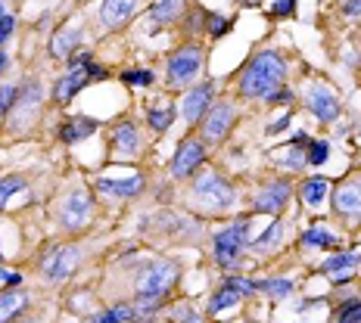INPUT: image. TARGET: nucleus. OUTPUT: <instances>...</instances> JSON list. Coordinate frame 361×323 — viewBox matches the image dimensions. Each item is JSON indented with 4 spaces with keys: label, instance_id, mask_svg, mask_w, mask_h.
Instances as JSON below:
<instances>
[{
    "label": "nucleus",
    "instance_id": "9b49d317",
    "mask_svg": "<svg viewBox=\"0 0 361 323\" xmlns=\"http://www.w3.org/2000/svg\"><path fill=\"white\" fill-rule=\"evenodd\" d=\"M334 205L340 215H361V177H349L336 186L334 193Z\"/></svg>",
    "mask_w": 361,
    "mask_h": 323
},
{
    "label": "nucleus",
    "instance_id": "c9c22d12",
    "mask_svg": "<svg viewBox=\"0 0 361 323\" xmlns=\"http://www.w3.org/2000/svg\"><path fill=\"white\" fill-rule=\"evenodd\" d=\"M122 81H125V84H140V87H147V84H153V75H149V72H125Z\"/></svg>",
    "mask_w": 361,
    "mask_h": 323
},
{
    "label": "nucleus",
    "instance_id": "de8ad7c7",
    "mask_svg": "<svg viewBox=\"0 0 361 323\" xmlns=\"http://www.w3.org/2000/svg\"><path fill=\"white\" fill-rule=\"evenodd\" d=\"M25 323H32V320H25Z\"/></svg>",
    "mask_w": 361,
    "mask_h": 323
},
{
    "label": "nucleus",
    "instance_id": "5701e85b",
    "mask_svg": "<svg viewBox=\"0 0 361 323\" xmlns=\"http://www.w3.org/2000/svg\"><path fill=\"white\" fill-rule=\"evenodd\" d=\"M327 186H330V184H327L324 177H312V180H305L302 190H299V193H302V202H308V205H318V202L327 196Z\"/></svg>",
    "mask_w": 361,
    "mask_h": 323
},
{
    "label": "nucleus",
    "instance_id": "ea45409f",
    "mask_svg": "<svg viewBox=\"0 0 361 323\" xmlns=\"http://www.w3.org/2000/svg\"><path fill=\"white\" fill-rule=\"evenodd\" d=\"M343 13L345 16H361V0H345Z\"/></svg>",
    "mask_w": 361,
    "mask_h": 323
},
{
    "label": "nucleus",
    "instance_id": "ddd939ff",
    "mask_svg": "<svg viewBox=\"0 0 361 323\" xmlns=\"http://www.w3.org/2000/svg\"><path fill=\"white\" fill-rule=\"evenodd\" d=\"M212 94H215V87L209 84V81L206 84H200V87H193V90H187L184 106H180L187 122H197L202 112H209V106H212Z\"/></svg>",
    "mask_w": 361,
    "mask_h": 323
},
{
    "label": "nucleus",
    "instance_id": "393cba45",
    "mask_svg": "<svg viewBox=\"0 0 361 323\" xmlns=\"http://www.w3.org/2000/svg\"><path fill=\"white\" fill-rule=\"evenodd\" d=\"M334 243H336V236L324 227H312V230H305V236H302V246H321V249H330Z\"/></svg>",
    "mask_w": 361,
    "mask_h": 323
},
{
    "label": "nucleus",
    "instance_id": "79ce46f5",
    "mask_svg": "<svg viewBox=\"0 0 361 323\" xmlns=\"http://www.w3.org/2000/svg\"><path fill=\"white\" fill-rule=\"evenodd\" d=\"M0 280H4V283H10V286H19V280H22V277H19V274H6V270L0 267Z\"/></svg>",
    "mask_w": 361,
    "mask_h": 323
},
{
    "label": "nucleus",
    "instance_id": "37998d69",
    "mask_svg": "<svg viewBox=\"0 0 361 323\" xmlns=\"http://www.w3.org/2000/svg\"><path fill=\"white\" fill-rule=\"evenodd\" d=\"M6 65H10V59H6L4 53H0V72H4V69H6Z\"/></svg>",
    "mask_w": 361,
    "mask_h": 323
},
{
    "label": "nucleus",
    "instance_id": "7c9ffc66",
    "mask_svg": "<svg viewBox=\"0 0 361 323\" xmlns=\"http://www.w3.org/2000/svg\"><path fill=\"white\" fill-rule=\"evenodd\" d=\"M224 286L234 289L237 296H252V292H259V283L243 280V277H228V280H224Z\"/></svg>",
    "mask_w": 361,
    "mask_h": 323
},
{
    "label": "nucleus",
    "instance_id": "4468645a",
    "mask_svg": "<svg viewBox=\"0 0 361 323\" xmlns=\"http://www.w3.org/2000/svg\"><path fill=\"white\" fill-rule=\"evenodd\" d=\"M137 10V0H103L100 6V22L106 28H118L122 22L131 19V13Z\"/></svg>",
    "mask_w": 361,
    "mask_h": 323
},
{
    "label": "nucleus",
    "instance_id": "0eeeda50",
    "mask_svg": "<svg viewBox=\"0 0 361 323\" xmlns=\"http://www.w3.org/2000/svg\"><path fill=\"white\" fill-rule=\"evenodd\" d=\"M90 212H94L90 193L87 190H72L69 196L63 199V205H59V221H63L69 230H78L90 221Z\"/></svg>",
    "mask_w": 361,
    "mask_h": 323
},
{
    "label": "nucleus",
    "instance_id": "2eb2a0df",
    "mask_svg": "<svg viewBox=\"0 0 361 323\" xmlns=\"http://www.w3.org/2000/svg\"><path fill=\"white\" fill-rule=\"evenodd\" d=\"M97 186H100V193H106V196H118V199H128V196H137L140 186H144V177H128V180H112V177H100L97 180Z\"/></svg>",
    "mask_w": 361,
    "mask_h": 323
},
{
    "label": "nucleus",
    "instance_id": "aec40b11",
    "mask_svg": "<svg viewBox=\"0 0 361 323\" xmlns=\"http://www.w3.org/2000/svg\"><path fill=\"white\" fill-rule=\"evenodd\" d=\"M180 13H184V0H159V4L149 10V19L156 25H165V22H175Z\"/></svg>",
    "mask_w": 361,
    "mask_h": 323
},
{
    "label": "nucleus",
    "instance_id": "2f4dec72",
    "mask_svg": "<svg viewBox=\"0 0 361 323\" xmlns=\"http://www.w3.org/2000/svg\"><path fill=\"white\" fill-rule=\"evenodd\" d=\"M16 96H19V90H16V87H10V84H4V87H0V122H4V115L13 109V103H16Z\"/></svg>",
    "mask_w": 361,
    "mask_h": 323
},
{
    "label": "nucleus",
    "instance_id": "b1692460",
    "mask_svg": "<svg viewBox=\"0 0 361 323\" xmlns=\"http://www.w3.org/2000/svg\"><path fill=\"white\" fill-rule=\"evenodd\" d=\"M25 190V177H19V175H10V177H4L0 180V208L6 205L16 193H22Z\"/></svg>",
    "mask_w": 361,
    "mask_h": 323
},
{
    "label": "nucleus",
    "instance_id": "a18cd8bd",
    "mask_svg": "<svg viewBox=\"0 0 361 323\" xmlns=\"http://www.w3.org/2000/svg\"><path fill=\"white\" fill-rule=\"evenodd\" d=\"M243 4H255V0H243Z\"/></svg>",
    "mask_w": 361,
    "mask_h": 323
},
{
    "label": "nucleus",
    "instance_id": "423d86ee",
    "mask_svg": "<svg viewBox=\"0 0 361 323\" xmlns=\"http://www.w3.org/2000/svg\"><path fill=\"white\" fill-rule=\"evenodd\" d=\"M202 65V50L197 47V44H187V47H180L175 56H171L169 63V87L180 90L187 84V81L193 78V75L200 72Z\"/></svg>",
    "mask_w": 361,
    "mask_h": 323
},
{
    "label": "nucleus",
    "instance_id": "6ab92c4d",
    "mask_svg": "<svg viewBox=\"0 0 361 323\" xmlns=\"http://www.w3.org/2000/svg\"><path fill=\"white\" fill-rule=\"evenodd\" d=\"M112 146H116L118 153H125V156L137 153V149H140L137 127H134V125H118V127H116V134H112Z\"/></svg>",
    "mask_w": 361,
    "mask_h": 323
},
{
    "label": "nucleus",
    "instance_id": "412c9836",
    "mask_svg": "<svg viewBox=\"0 0 361 323\" xmlns=\"http://www.w3.org/2000/svg\"><path fill=\"white\" fill-rule=\"evenodd\" d=\"M361 261L358 252H340V255H330L324 261V270L327 274H345V270H355Z\"/></svg>",
    "mask_w": 361,
    "mask_h": 323
},
{
    "label": "nucleus",
    "instance_id": "20e7f679",
    "mask_svg": "<svg viewBox=\"0 0 361 323\" xmlns=\"http://www.w3.org/2000/svg\"><path fill=\"white\" fill-rule=\"evenodd\" d=\"M246 230H250V221H246V217H240V221H234L231 227H224L221 234L215 236V258H218V265H224V267L240 265V249H243V243H246Z\"/></svg>",
    "mask_w": 361,
    "mask_h": 323
},
{
    "label": "nucleus",
    "instance_id": "6e6552de",
    "mask_svg": "<svg viewBox=\"0 0 361 323\" xmlns=\"http://www.w3.org/2000/svg\"><path fill=\"white\" fill-rule=\"evenodd\" d=\"M231 125H234V106H231V100H218L215 106L206 112L202 137H206L209 144H218V140L231 131Z\"/></svg>",
    "mask_w": 361,
    "mask_h": 323
},
{
    "label": "nucleus",
    "instance_id": "f3484780",
    "mask_svg": "<svg viewBox=\"0 0 361 323\" xmlns=\"http://www.w3.org/2000/svg\"><path fill=\"white\" fill-rule=\"evenodd\" d=\"M87 78H90V75H87V69H72V72L66 75V78H63V81H59V84H56L54 96H56L59 103H69L72 96L78 94V90L85 87V84H87Z\"/></svg>",
    "mask_w": 361,
    "mask_h": 323
},
{
    "label": "nucleus",
    "instance_id": "4c0bfd02",
    "mask_svg": "<svg viewBox=\"0 0 361 323\" xmlns=\"http://www.w3.org/2000/svg\"><path fill=\"white\" fill-rule=\"evenodd\" d=\"M293 10H296V0H274L277 16H293Z\"/></svg>",
    "mask_w": 361,
    "mask_h": 323
},
{
    "label": "nucleus",
    "instance_id": "49530a36",
    "mask_svg": "<svg viewBox=\"0 0 361 323\" xmlns=\"http://www.w3.org/2000/svg\"><path fill=\"white\" fill-rule=\"evenodd\" d=\"M0 258H4V252H0Z\"/></svg>",
    "mask_w": 361,
    "mask_h": 323
},
{
    "label": "nucleus",
    "instance_id": "bb28decb",
    "mask_svg": "<svg viewBox=\"0 0 361 323\" xmlns=\"http://www.w3.org/2000/svg\"><path fill=\"white\" fill-rule=\"evenodd\" d=\"M137 317V311H134V305H116L112 311H106L97 323H128Z\"/></svg>",
    "mask_w": 361,
    "mask_h": 323
},
{
    "label": "nucleus",
    "instance_id": "f03ea898",
    "mask_svg": "<svg viewBox=\"0 0 361 323\" xmlns=\"http://www.w3.org/2000/svg\"><path fill=\"white\" fill-rule=\"evenodd\" d=\"M178 280V265L175 261H165V258H156L137 274V296L144 298H162L165 292L175 286Z\"/></svg>",
    "mask_w": 361,
    "mask_h": 323
},
{
    "label": "nucleus",
    "instance_id": "f8f14e48",
    "mask_svg": "<svg viewBox=\"0 0 361 323\" xmlns=\"http://www.w3.org/2000/svg\"><path fill=\"white\" fill-rule=\"evenodd\" d=\"M287 199H290V184H287V180H274V184H268L265 190L255 196V212L277 215Z\"/></svg>",
    "mask_w": 361,
    "mask_h": 323
},
{
    "label": "nucleus",
    "instance_id": "a211bd4d",
    "mask_svg": "<svg viewBox=\"0 0 361 323\" xmlns=\"http://www.w3.org/2000/svg\"><path fill=\"white\" fill-rule=\"evenodd\" d=\"M94 131H97V122H90V118H69V122L59 127V137H63L66 144H75V140L90 137Z\"/></svg>",
    "mask_w": 361,
    "mask_h": 323
},
{
    "label": "nucleus",
    "instance_id": "4be33fe9",
    "mask_svg": "<svg viewBox=\"0 0 361 323\" xmlns=\"http://www.w3.org/2000/svg\"><path fill=\"white\" fill-rule=\"evenodd\" d=\"M78 37H81V28H66L63 34L54 37V44H50V53H54V56H69L72 47L78 44Z\"/></svg>",
    "mask_w": 361,
    "mask_h": 323
},
{
    "label": "nucleus",
    "instance_id": "dca6fc26",
    "mask_svg": "<svg viewBox=\"0 0 361 323\" xmlns=\"http://www.w3.org/2000/svg\"><path fill=\"white\" fill-rule=\"evenodd\" d=\"M25 305H28V296L22 289H6V292H0V323H10V320H16L22 311H25Z\"/></svg>",
    "mask_w": 361,
    "mask_h": 323
},
{
    "label": "nucleus",
    "instance_id": "72a5a7b5",
    "mask_svg": "<svg viewBox=\"0 0 361 323\" xmlns=\"http://www.w3.org/2000/svg\"><path fill=\"white\" fill-rule=\"evenodd\" d=\"M340 323H361V302H345L340 308Z\"/></svg>",
    "mask_w": 361,
    "mask_h": 323
},
{
    "label": "nucleus",
    "instance_id": "c756f323",
    "mask_svg": "<svg viewBox=\"0 0 361 323\" xmlns=\"http://www.w3.org/2000/svg\"><path fill=\"white\" fill-rule=\"evenodd\" d=\"M171 122H175V109L171 106H165V109H153L149 112V125L156 127V131H165Z\"/></svg>",
    "mask_w": 361,
    "mask_h": 323
},
{
    "label": "nucleus",
    "instance_id": "e433bc0d",
    "mask_svg": "<svg viewBox=\"0 0 361 323\" xmlns=\"http://www.w3.org/2000/svg\"><path fill=\"white\" fill-rule=\"evenodd\" d=\"M224 32H228V19H221V16H209V34H212V37H221Z\"/></svg>",
    "mask_w": 361,
    "mask_h": 323
},
{
    "label": "nucleus",
    "instance_id": "a19ab883",
    "mask_svg": "<svg viewBox=\"0 0 361 323\" xmlns=\"http://www.w3.org/2000/svg\"><path fill=\"white\" fill-rule=\"evenodd\" d=\"M290 96H293V94H290V90H271V94L265 96V100H271V103H281V100H283V103H287V100H290Z\"/></svg>",
    "mask_w": 361,
    "mask_h": 323
},
{
    "label": "nucleus",
    "instance_id": "58836bf2",
    "mask_svg": "<svg viewBox=\"0 0 361 323\" xmlns=\"http://www.w3.org/2000/svg\"><path fill=\"white\" fill-rule=\"evenodd\" d=\"M13 28H16V19H13L10 13H6V16H4V22H0V44H4L6 37L13 34Z\"/></svg>",
    "mask_w": 361,
    "mask_h": 323
},
{
    "label": "nucleus",
    "instance_id": "7ed1b4c3",
    "mask_svg": "<svg viewBox=\"0 0 361 323\" xmlns=\"http://www.w3.org/2000/svg\"><path fill=\"white\" fill-rule=\"evenodd\" d=\"M193 196H197V202H202L206 208H215V212H221V208L234 205L237 193H234V186H231L221 175H215V171H206V175H200L197 184H193Z\"/></svg>",
    "mask_w": 361,
    "mask_h": 323
},
{
    "label": "nucleus",
    "instance_id": "f704fd0d",
    "mask_svg": "<svg viewBox=\"0 0 361 323\" xmlns=\"http://www.w3.org/2000/svg\"><path fill=\"white\" fill-rule=\"evenodd\" d=\"M327 153H330V146L324 144V140H314L312 149H308V165H324Z\"/></svg>",
    "mask_w": 361,
    "mask_h": 323
},
{
    "label": "nucleus",
    "instance_id": "c03bdc74",
    "mask_svg": "<svg viewBox=\"0 0 361 323\" xmlns=\"http://www.w3.org/2000/svg\"><path fill=\"white\" fill-rule=\"evenodd\" d=\"M4 16H6V10H4V4H0V22H4Z\"/></svg>",
    "mask_w": 361,
    "mask_h": 323
},
{
    "label": "nucleus",
    "instance_id": "39448f33",
    "mask_svg": "<svg viewBox=\"0 0 361 323\" xmlns=\"http://www.w3.org/2000/svg\"><path fill=\"white\" fill-rule=\"evenodd\" d=\"M78 261H81L78 246H56V249L41 261V267H44V277H47L50 283H66L75 274Z\"/></svg>",
    "mask_w": 361,
    "mask_h": 323
},
{
    "label": "nucleus",
    "instance_id": "a878e982",
    "mask_svg": "<svg viewBox=\"0 0 361 323\" xmlns=\"http://www.w3.org/2000/svg\"><path fill=\"white\" fill-rule=\"evenodd\" d=\"M281 236H283V224H281V221H271V227L265 230V236L255 239V249H259V252L274 249V246L281 243Z\"/></svg>",
    "mask_w": 361,
    "mask_h": 323
},
{
    "label": "nucleus",
    "instance_id": "c85d7f7f",
    "mask_svg": "<svg viewBox=\"0 0 361 323\" xmlns=\"http://www.w3.org/2000/svg\"><path fill=\"white\" fill-rule=\"evenodd\" d=\"M240 298H243V296H237L234 289H228V286H224V289H221V292H218V296L212 298V302H209V311H212V314H218V311H224V308L237 305Z\"/></svg>",
    "mask_w": 361,
    "mask_h": 323
},
{
    "label": "nucleus",
    "instance_id": "1a4fd4ad",
    "mask_svg": "<svg viewBox=\"0 0 361 323\" xmlns=\"http://www.w3.org/2000/svg\"><path fill=\"white\" fill-rule=\"evenodd\" d=\"M202 159H206V146H202L200 140H187V144H180L175 162H171V175L175 177L193 175V171L202 165Z\"/></svg>",
    "mask_w": 361,
    "mask_h": 323
},
{
    "label": "nucleus",
    "instance_id": "473e14b6",
    "mask_svg": "<svg viewBox=\"0 0 361 323\" xmlns=\"http://www.w3.org/2000/svg\"><path fill=\"white\" fill-rule=\"evenodd\" d=\"M171 320H175V323H202V317L193 311L190 305H178L175 311H171Z\"/></svg>",
    "mask_w": 361,
    "mask_h": 323
},
{
    "label": "nucleus",
    "instance_id": "f257e3e1",
    "mask_svg": "<svg viewBox=\"0 0 361 323\" xmlns=\"http://www.w3.org/2000/svg\"><path fill=\"white\" fill-rule=\"evenodd\" d=\"M287 75V59L277 50H265V53L252 56L250 65L240 75V94L243 96H268L271 90H277V84Z\"/></svg>",
    "mask_w": 361,
    "mask_h": 323
},
{
    "label": "nucleus",
    "instance_id": "cd10ccee",
    "mask_svg": "<svg viewBox=\"0 0 361 323\" xmlns=\"http://www.w3.org/2000/svg\"><path fill=\"white\" fill-rule=\"evenodd\" d=\"M259 292H268L271 298H287L293 292V280H265L259 283Z\"/></svg>",
    "mask_w": 361,
    "mask_h": 323
},
{
    "label": "nucleus",
    "instance_id": "9d476101",
    "mask_svg": "<svg viewBox=\"0 0 361 323\" xmlns=\"http://www.w3.org/2000/svg\"><path fill=\"white\" fill-rule=\"evenodd\" d=\"M305 103H308V109L318 115V122H334V118L340 115V103H336V96L330 94L324 84H314L308 90Z\"/></svg>",
    "mask_w": 361,
    "mask_h": 323
}]
</instances>
